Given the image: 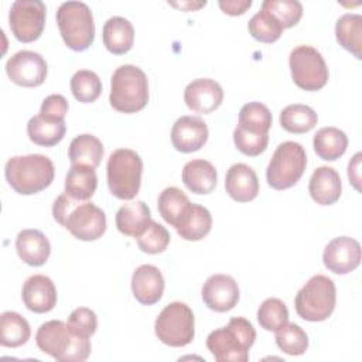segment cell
Segmentation results:
<instances>
[{
	"label": "cell",
	"mask_w": 362,
	"mask_h": 362,
	"mask_svg": "<svg viewBox=\"0 0 362 362\" xmlns=\"http://www.w3.org/2000/svg\"><path fill=\"white\" fill-rule=\"evenodd\" d=\"M164 277L158 267L153 264L139 266L132 276V291L134 298L143 305H153L160 301L164 293Z\"/></svg>",
	"instance_id": "cell-19"
},
{
	"label": "cell",
	"mask_w": 362,
	"mask_h": 362,
	"mask_svg": "<svg viewBox=\"0 0 362 362\" xmlns=\"http://www.w3.org/2000/svg\"><path fill=\"white\" fill-rule=\"evenodd\" d=\"M189 204L191 202L188 197L177 187H167L165 189H163L157 201L160 215L171 226L177 225Z\"/></svg>",
	"instance_id": "cell-35"
},
{
	"label": "cell",
	"mask_w": 362,
	"mask_h": 362,
	"mask_svg": "<svg viewBox=\"0 0 362 362\" xmlns=\"http://www.w3.org/2000/svg\"><path fill=\"white\" fill-rule=\"evenodd\" d=\"M35 342L44 354L59 362H83L90 355L89 338L75 335L61 320L41 324L35 334Z\"/></svg>",
	"instance_id": "cell-3"
},
{
	"label": "cell",
	"mask_w": 362,
	"mask_h": 362,
	"mask_svg": "<svg viewBox=\"0 0 362 362\" xmlns=\"http://www.w3.org/2000/svg\"><path fill=\"white\" fill-rule=\"evenodd\" d=\"M361 157L362 154L361 153H356L349 164H348V178H349V182L355 187V189L361 191V187H359V181H361V174H359V168H361Z\"/></svg>",
	"instance_id": "cell-46"
},
{
	"label": "cell",
	"mask_w": 362,
	"mask_h": 362,
	"mask_svg": "<svg viewBox=\"0 0 362 362\" xmlns=\"http://www.w3.org/2000/svg\"><path fill=\"white\" fill-rule=\"evenodd\" d=\"M45 4L41 0H16L8 11L13 35L21 42H33L45 27Z\"/></svg>",
	"instance_id": "cell-12"
},
{
	"label": "cell",
	"mask_w": 362,
	"mask_h": 362,
	"mask_svg": "<svg viewBox=\"0 0 362 362\" xmlns=\"http://www.w3.org/2000/svg\"><path fill=\"white\" fill-rule=\"evenodd\" d=\"M313 146H314L315 154L321 160L335 161L346 151L348 137L338 127H334V126L321 127L314 134Z\"/></svg>",
	"instance_id": "cell-30"
},
{
	"label": "cell",
	"mask_w": 362,
	"mask_h": 362,
	"mask_svg": "<svg viewBox=\"0 0 362 362\" xmlns=\"http://www.w3.org/2000/svg\"><path fill=\"white\" fill-rule=\"evenodd\" d=\"M21 298L30 311L37 314L48 313L57 304L55 284L48 276L34 274L24 281Z\"/></svg>",
	"instance_id": "cell-18"
},
{
	"label": "cell",
	"mask_w": 362,
	"mask_h": 362,
	"mask_svg": "<svg viewBox=\"0 0 362 362\" xmlns=\"http://www.w3.org/2000/svg\"><path fill=\"white\" fill-rule=\"evenodd\" d=\"M257 321L263 329L276 332L288 322V310L280 298H266L257 310Z\"/></svg>",
	"instance_id": "cell-39"
},
{
	"label": "cell",
	"mask_w": 362,
	"mask_h": 362,
	"mask_svg": "<svg viewBox=\"0 0 362 362\" xmlns=\"http://www.w3.org/2000/svg\"><path fill=\"white\" fill-rule=\"evenodd\" d=\"M18 257L30 266H42L49 255L51 245L48 238L38 229H23L16 238Z\"/></svg>",
	"instance_id": "cell-22"
},
{
	"label": "cell",
	"mask_w": 362,
	"mask_h": 362,
	"mask_svg": "<svg viewBox=\"0 0 362 362\" xmlns=\"http://www.w3.org/2000/svg\"><path fill=\"white\" fill-rule=\"evenodd\" d=\"M342 191V182L337 170L328 165L317 167L308 182V192L311 198L320 205L335 204Z\"/></svg>",
	"instance_id": "cell-21"
},
{
	"label": "cell",
	"mask_w": 362,
	"mask_h": 362,
	"mask_svg": "<svg viewBox=\"0 0 362 362\" xmlns=\"http://www.w3.org/2000/svg\"><path fill=\"white\" fill-rule=\"evenodd\" d=\"M218 4L225 14L240 16L252 6V0H221Z\"/></svg>",
	"instance_id": "cell-45"
},
{
	"label": "cell",
	"mask_w": 362,
	"mask_h": 362,
	"mask_svg": "<svg viewBox=\"0 0 362 362\" xmlns=\"http://www.w3.org/2000/svg\"><path fill=\"white\" fill-rule=\"evenodd\" d=\"M247 30L250 35L266 44H272L277 41L283 33V27L280 23L266 10L260 8L247 23Z\"/></svg>",
	"instance_id": "cell-38"
},
{
	"label": "cell",
	"mask_w": 362,
	"mask_h": 362,
	"mask_svg": "<svg viewBox=\"0 0 362 362\" xmlns=\"http://www.w3.org/2000/svg\"><path fill=\"white\" fill-rule=\"evenodd\" d=\"M31 335L27 320L16 311H4L0 315V344L7 348L24 345Z\"/></svg>",
	"instance_id": "cell-32"
},
{
	"label": "cell",
	"mask_w": 362,
	"mask_h": 362,
	"mask_svg": "<svg viewBox=\"0 0 362 362\" xmlns=\"http://www.w3.org/2000/svg\"><path fill=\"white\" fill-rule=\"evenodd\" d=\"M233 141L242 154L256 157L266 150L269 143V134L250 133L236 126V129L233 130Z\"/></svg>",
	"instance_id": "cell-42"
},
{
	"label": "cell",
	"mask_w": 362,
	"mask_h": 362,
	"mask_svg": "<svg viewBox=\"0 0 362 362\" xmlns=\"http://www.w3.org/2000/svg\"><path fill=\"white\" fill-rule=\"evenodd\" d=\"M238 126L246 132L257 134H269L272 127V113L269 107L260 102H249L239 112Z\"/></svg>",
	"instance_id": "cell-34"
},
{
	"label": "cell",
	"mask_w": 362,
	"mask_h": 362,
	"mask_svg": "<svg viewBox=\"0 0 362 362\" xmlns=\"http://www.w3.org/2000/svg\"><path fill=\"white\" fill-rule=\"evenodd\" d=\"M71 90L76 100L82 103L95 102L102 93L100 78L89 69H79L71 78Z\"/></svg>",
	"instance_id": "cell-36"
},
{
	"label": "cell",
	"mask_w": 362,
	"mask_h": 362,
	"mask_svg": "<svg viewBox=\"0 0 362 362\" xmlns=\"http://www.w3.org/2000/svg\"><path fill=\"white\" fill-rule=\"evenodd\" d=\"M255 339L256 331L252 322L243 317H233L226 327L206 337V348L218 362H246Z\"/></svg>",
	"instance_id": "cell-4"
},
{
	"label": "cell",
	"mask_w": 362,
	"mask_h": 362,
	"mask_svg": "<svg viewBox=\"0 0 362 362\" xmlns=\"http://www.w3.org/2000/svg\"><path fill=\"white\" fill-rule=\"evenodd\" d=\"M201 296L208 308L216 313H226L238 304L239 287L232 276L218 273L206 279Z\"/></svg>",
	"instance_id": "cell-15"
},
{
	"label": "cell",
	"mask_w": 362,
	"mask_h": 362,
	"mask_svg": "<svg viewBox=\"0 0 362 362\" xmlns=\"http://www.w3.org/2000/svg\"><path fill=\"white\" fill-rule=\"evenodd\" d=\"M262 8L269 11L283 30L296 25L303 16V4L297 0H264Z\"/></svg>",
	"instance_id": "cell-40"
},
{
	"label": "cell",
	"mask_w": 362,
	"mask_h": 362,
	"mask_svg": "<svg viewBox=\"0 0 362 362\" xmlns=\"http://www.w3.org/2000/svg\"><path fill=\"white\" fill-rule=\"evenodd\" d=\"M103 45L115 55L129 52L134 42V28L132 23L120 16L110 17L103 24L102 30Z\"/></svg>",
	"instance_id": "cell-24"
},
{
	"label": "cell",
	"mask_w": 362,
	"mask_h": 362,
	"mask_svg": "<svg viewBox=\"0 0 362 362\" xmlns=\"http://www.w3.org/2000/svg\"><path fill=\"white\" fill-rule=\"evenodd\" d=\"M69 329L82 338H90L98 328V317L95 311L88 307L75 308L68 317Z\"/></svg>",
	"instance_id": "cell-43"
},
{
	"label": "cell",
	"mask_w": 362,
	"mask_h": 362,
	"mask_svg": "<svg viewBox=\"0 0 362 362\" xmlns=\"http://www.w3.org/2000/svg\"><path fill=\"white\" fill-rule=\"evenodd\" d=\"M324 266L335 274H348L361 263V245L349 236L332 239L322 253Z\"/></svg>",
	"instance_id": "cell-14"
},
{
	"label": "cell",
	"mask_w": 362,
	"mask_h": 362,
	"mask_svg": "<svg viewBox=\"0 0 362 362\" xmlns=\"http://www.w3.org/2000/svg\"><path fill=\"white\" fill-rule=\"evenodd\" d=\"M225 189L238 202L255 199L259 194V180L255 170L243 163L230 165L225 177Z\"/></svg>",
	"instance_id": "cell-20"
},
{
	"label": "cell",
	"mask_w": 362,
	"mask_h": 362,
	"mask_svg": "<svg viewBox=\"0 0 362 362\" xmlns=\"http://www.w3.org/2000/svg\"><path fill=\"white\" fill-rule=\"evenodd\" d=\"M173 6H175V7H181V8H185V10H197V8H199V7H202V6H205L206 4V1H197V3H191V1H188V3H171Z\"/></svg>",
	"instance_id": "cell-47"
},
{
	"label": "cell",
	"mask_w": 362,
	"mask_h": 362,
	"mask_svg": "<svg viewBox=\"0 0 362 362\" xmlns=\"http://www.w3.org/2000/svg\"><path fill=\"white\" fill-rule=\"evenodd\" d=\"M337 291L332 279L324 274L313 276L296 294L297 314L311 322L325 321L334 311Z\"/></svg>",
	"instance_id": "cell-8"
},
{
	"label": "cell",
	"mask_w": 362,
	"mask_h": 362,
	"mask_svg": "<svg viewBox=\"0 0 362 362\" xmlns=\"http://www.w3.org/2000/svg\"><path fill=\"white\" fill-rule=\"evenodd\" d=\"M110 106L120 113H136L148 102V81L143 69L124 64L110 79Z\"/></svg>",
	"instance_id": "cell-5"
},
{
	"label": "cell",
	"mask_w": 362,
	"mask_h": 362,
	"mask_svg": "<svg viewBox=\"0 0 362 362\" xmlns=\"http://www.w3.org/2000/svg\"><path fill=\"white\" fill-rule=\"evenodd\" d=\"M222 100V86L209 78L194 79L184 89L185 105L197 113H211L221 106Z\"/></svg>",
	"instance_id": "cell-16"
},
{
	"label": "cell",
	"mask_w": 362,
	"mask_h": 362,
	"mask_svg": "<svg viewBox=\"0 0 362 362\" xmlns=\"http://www.w3.org/2000/svg\"><path fill=\"white\" fill-rule=\"evenodd\" d=\"M98 187L95 168L86 165H71L65 177V194L75 201H89Z\"/></svg>",
	"instance_id": "cell-29"
},
{
	"label": "cell",
	"mask_w": 362,
	"mask_h": 362,
	"mask_svg": "<svg viewBox=\"0 0 362 362\" xmlns=\"http://www.w3.org/2000/svg\"><path fill=\"white\" fill-rule=\"evenodd\" d=\"M59 34L68 48L88 49L95 40L93 14L83 1H64L57 10Z\"/></svg>",
	"instance_id": "cell-6"
},
{
	"label": "cell",
	"mask_w": 362,
	"mask_h": 362,
	"mask_svg": "<svg viewBox=\"0 0 362 362\" xmlns=\"http://www.w3.org/2000/svg\"><path fill=\"white\" fill-rule=\"evenodd\" d=\"M65 122L57 120L51 117H45L42 115L33 116L27 123V134L28 139L38 146L51 147L58 144L65 136Z\"/></svg>",
	"instance_id": "cell-27"
},
{
	"label": "cell",
	"mask_w": 362,
	"mask_h": 362,
	"mask_svg": "<svg viewBox=\"0 0 362 362\" xmlns=\"http://www.w3.org/2000/svg\"><path fill=\"white\" fill-rule=\"evenodd\" d=\"M6 74L13 83L25 88H34L40 86L45 81L48 65L41 54L23 49L7 59Z\"/></svg>",
	"instance_id": "cell-13"
},
{
	"label": "cell",
	"mask_w": 362,
	"mask_h": 362,
	"mask_svg": "<svg viewBox=\"0 0 362 362\" xmlns=\"http://www.w3.org/2000/svg\"><path fill=\"white\" fill-rule=\"evenodd\" d=\"M182 182L194 194L205 195L215 189L218 175L212 163L197 158L188 161L182 168Z\"/></svg>",
	"instance_id": "cell-26"
},
{
	"label": "cell",
	"mask_w": 362,
	"mask_h": 362,
	"mask_svg": "<svg viewBox=\"0 0 362 362\" xmlns=\"http://www.w3.org/2000/svg\"><path fill=\"white\" fill-rule=\"evenodd\" d=\"M274 339L277 346L287 355H303L308 348V337L305 331L294 322H287L279 328Z\"/></svg>",
	"instance_id": "cell-37"
},
{
	"label": "cell",
	"mask_w": 362,
	"mask_h": 362,
	"mask_svg": "<svg viewBox=\"0 0 362 362\" xmlns=\"http://www.w3.org/2000/svg\"><path fill=\"white\" fill-rule=\"evenodd\" d=\"M143 174L141 157L130 148L115 150L106 164L107 187L119 199H133L140 189Z\"/></svg>",
	"instance_id": "cell-7"
},
{
	"label": "cell",
	"mask_w": 362,
	"mask_h": 362,
	"mask_svg": "<svg viewBox=\"0 0 362 362\" xmlns=\"http://www.w3.org/2000/svg\"><path fill=\"white\" fill-rule=\"evenodd\" d=\"M208 140V126L198 116H181L171 129V143L181 153L198 151Z\"/></svg>",
	"instance_id": "cell-17"
},
{
	"label": "cell",
	"mask_w": 362,
	"mask_h": 362,
	"mask_svg": "<svg viewBox=\"0 0 362 362\" xmlns=\"http://www.w3.org/2000/svg\"><path fill=\"white\" fill-rule=\"evenodd\" d=\"M174 228L177 233L185 240H201L211 232L212 215L205 206L198 204H189V206Z\"/></svg>",
	"instance_id": "cell-23"
},
{
	"label": "cell",
	"mask_w": 362,
	"mask_h": 362,
	"mask_svg": "<svg viewBox=\"0 0 362 362\" xmlns=\"http://www.w3.org/2000/svg\"><path fill=\"white\" fill-rule=\"evenodd\" d=\"M288 66L294 83L308 92L318 90L328 82V68L318 49L311 45H298L291 49Z\"/></svg>",
	"instance_id": "cell-11"
},
{
	"label": "cell",
	"mask_w": 362,
	"mask_h": 362,
	"mask_svg": "<svg viewBox=\"0 0 362 362\" xmlns=\"http://www.w3.org/2000/svg\"><path fill=\"white\" fill-rule=\"evenodd\" d=\"M4 175L17 194L31 195L51 185L55 168L51 158L42 154L14 156L6 163Z\"/></svg>",
	"instance_id": "cell-2"
},
{
	"label": "cell",
	"mask_w": 362,
	"mask_h": 362,
	"mask_svg": "<svg viewBox=\"0 0 362 362\" xmlns=\"http://www.w3.org/2000/svg\"><path fill=\"white\" fill-rule=\"evenodd\" d=\"M335 37L342 48L355 58H362V17L359 14H342L335 24Z\"/></svg>",
	"instance_id": "cell-31"
},
{
	"label": "cell",
	"mask_w": 362,
	"mask_h": 362,
	"mask_svg": "<svg viewBox=\"0 0 362 362\" xmlns=\"http://www.w3.org/2000/svg\"><path fill=\"white\" fill-rule=\"evenodd\" d=\"M157 338L168 346H185L195 335V318L192 310L181 301L167 304L154 322Z\"/></svg>",
	"instance_id": "cell-10"
},
{
	"label": "cell",
	"mask_w": 362,
	"mask_h": 362,
	"mask_svg": "<svg viewBox=\"0 0 362 362\" xmlns=\"http://www.w3.org/2000/svg\"><path fill=\"white\" fill-rule=\"evenodd\" d=\"M68 112V100L58 93H52L47 96L40 107V115L57 120H64Z\"/></svg>",
	"instance_id": "cell-44"
},
{
	"label": "cell",
	"mask_w": 362,
	"mask_h": 362,
	"mask_svg": "<svg viewBox=\"0 0 362 362\" xmlns=\"http://www.w3.org/2000/svg\"><path fill=\"white\" fill-rule=\"evenodd\" d=\"M307 167L304 147L296 141L277 146L266 168L267 184L274 189H287L297 184Z\"/></svg>",
	"instance_id": "cell-9"
},
{
	"label": "cell",
	"mask_w": 362,
	"mask_h": 362,
	"mask_svg": "<svg viewBox=\"0 0 362 362\" xmlns=\"http://www.w3.org/2000/svg\"><path fill=\"white\" fill-rule=\"evenodd\" d=\"M54 219L79 240H96L106 230V215L93 202L75 201L62 192L52 204Z\"/></svg>",
	"instance_id": "cell-1"
},
{
	"label": "cell",
	"mask_w": 362,
	"mask_h": 362,
	"mask_svg": "<svg viewBox=\"0 0 362 362\" xmlns=\"http://www.w3.org/2000/svg\"><path fill=\"white\" fill-rule=\"evenodd\" d=\"M115 221L120 233L137 238L151 222L150 208L144 201H130L117 209Z\"/></svg>",
	"instance_id": "cell-25"
},
{
	"label": "cell",
	"mask_w": 362,
	"mask_h": 362,
	"mask_svg": "<svg viewBox=\"0 0 362 362\" xmlns=\"http://www.w3.org/2000/svg\"><path fill=\"white\" fill-rule=\"evenodd\" d=\"M318 122L317 113L314 109H311L307 105L301 103H294L286 106L280 112V124L281 127L294 134H303L315 127Z\"/></svg>",
	"instance_id": "cell-33"
},
{
	"label": "cell",
	"mask_w": 362,
	"mask_h": 362,
	"mask_svg": "<svg viewBox=\"0 0 362 362\" xmlns=\"http://www.w3.org/2000/svg\"><path fill=\"white\" fill-rule=\"evenodd\" d=\"M103 144L93 134L76 136L68 148V158L72 165H86L96 168L103 157Z\"/></svg>",
	"instance_id": "cell-28"
},
{
	"label": "cell",
	"mask_w": 362,
	"mask_h": 362,
	"mask_svg": "<svg viewBox=\"0 0 362 362\" xmlns=\"http://www.w3.org/2000/svg\"><path fill=\"white\" fill-rule=\"evenodd\" d=\"M170 238L171 236L168 230L163 225L151 219L148 226L136 238V240L141 252L157 255L167 249L170 243Z\"/></svg>",
	"instance_id": "cell-41"
}]
</instances>
